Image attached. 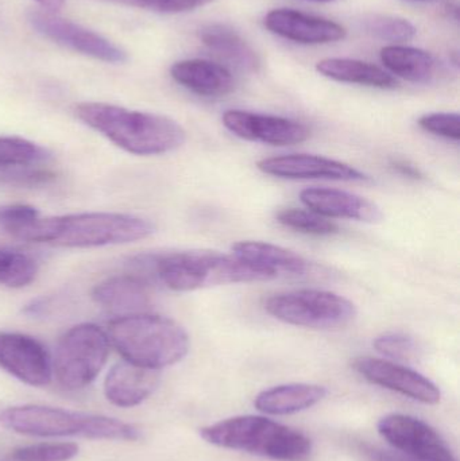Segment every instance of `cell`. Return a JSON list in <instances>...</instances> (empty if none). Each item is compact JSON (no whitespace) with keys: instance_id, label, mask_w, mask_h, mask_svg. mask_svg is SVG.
<instances>
[{"instance_id":"4316f807","label":"cell","mask_w":460,"mask_h":461,"mask_svg":"<svg viewBox=\"0 0 460 461\" xmlns=\"http://www.w3.org/2000/svg\"><path fill=\"white\" fill-rule=\"evenodd\" d=\"M277 221L288 229L308 233V235L329 236L339 232V227L334 221L311 210L288 208L278 212Z\"/></svg>"},{"instance_id":"6da1fadb","label":"cell","mask_w":460,"mask_h":461,"mask_svg":"<svg viewBox=\"0 0 460 461\" xmlns=\"http://www.w3.org/2000/svg\"><path fill=\"white\" fill-rule=\"evenodd\" d=\"M156 232L149 219L129 213L84 212L32 219L11 236L32 243L68 249L134 243Z\"/></svg>"},{"instance_id":"52a82bcc","label":"cell","mask_w":460,"mask_h":461,"mask_svg":"<svg viewBox=\"0 0 460 461\" xmlns=\"http://www.w3.org/2000/svg\"><path fill=\"white\" fill-rule=\"evenodd\" d=\"M110 355L107 332L95 324L70 328L57 344L53 374L62 389L88 387L99 375Z\"/></svg>"},{"instance_id":"8992f818","label":"cell","mask_w":460,"mask_h":461,"mask_svg":"<svg viewBox=\"0 0 460 461\" xmlns=\"http://www.w3.org/2000/svg\"><path fill=\"white\" fill-rule=\"evenodd\" d=\"M0 425L11 432L35 438H84L92 440L137 441L134 425L96 414L41 405L13 406L0 411Z\"/></svg>"},{"instance_id":"5b68a950","label":"cell","mask_w":460,"mask_h":461,"mask_svg":"<svg viewBox=\"0 0 460 461\" xmlns=\"http://www.w3.org/2000/svg\"><path fill=\"white\" fill-rule=\"evenodd\" d=\"M200 436L218 448L275 461H305L312 454V441L308 436L262 416L221 420L200 429Z\"/></svg>"},{"instance_id":"484cf974","label":"cell","mask_w":460,"mask_h":461,"mask_svg":"<svg viewBox=\"0 0 460 461\" xmlns=\"http://www.w3.org/2000/svg\"><path fill=\"white\" fill-rule=\"evenodd\" d=\"M37 274L34 258L19 249L0 247V285L21 289L32 284Z\"/></svg>"},{"instance_id":"4fadbf2b","label":"cell","mask_w":460,"mask_h":461,"mask_svg":"<svg viewBox=\"0 0 460 461\" xmlns=\"http://www.w3.org/2000/svg\"><path fill=\"white\" fill-rule=\"evenodd\" d=\"M224 127L237 137L250 142L270 146H293L305 142L311 131L305 124L293 119L264 115L243 110H229L223 113Z\"/></svg>"},{"instance_id":"d6986e66","label":"cell","mask_w":460,"mask_h":461,"mask_svg":"<svg viewBox=\"0 0 460 461\" xmlns=\"http://www.w3.org/2000/svg\"><path fill=\"white\" fill-rule=\"evenodd\" d=\"M173 80L204 97L226 96L234 89V77L223 65L194 59L176 62L170 69Z\"/></svg>"},{"instance_id":"d4e9b609","label":"cell","mask_w":460,"mask_h":461,"mask_svg":"<svg viewBox=\"0 0 460 461\" xmlns=\"http://www.w3.org/2000/svg\"><path fill=\"white\" fill-rule=\"evenodd\" d=\"M51 158L48 149L19 137H0V172L35 167Z\"/></svg>"},{"instance_id":"f1b7e54d","label":"cell","mask_w":460,"mask_h":461,"mask_svg":"<svg viewBox=\"0 0 460 461\" xmlns=\"http://www.w3.org/2000/svg\"><path fill=\"white\" fill-rule=\"evenodd\" d=\"M78 455L73 443H41L21 447L0 457V461H70Z\"/></svg>"},{"instance_id":"d6a6232c","label":"cell","mask_w":460,"mask_h":461,"mask_svg":"<svg viewBox=\"0 0 460 461\" xmlns=\"http://www.w3.org/2000/svg\"><path fill=\"white\" fill-rule=\"evenodd\" d=\"M40 216V211L32 205L8 204L0 205V230L3 232L11 233L21 229L24 224L32 221V219Z\"/></svg>"},{"instance_id":"9a60e30c","label":"cell","mask_w":460,"mask_h":461,"mask_svg":"<svg viewBox=\"0 0 460 461\" xmlns=\"http://www.w3.org/2000/svg\"><path fill=\"white\" fill-rule=\"evenodd\" d=\"M265 26L273 34L302 45H326L345 40L342 24L292 8H277L265 16Z\"/></svg>"},{"instance_id":"7a4b0ae2","label":"cell","mask_w":460,"mask_h":461,"mask_svg":"<svg viewBox=\"0 0 460 461\" xmlns=\"http://www.w3.org/2000/svg\"><path fill=\"white\" fill-rule=\"evenodd\" d=\"M75 115L113 145L135 156L170 153L186 140L185 130L167 116L107 103H80L76 105Z\"/></svg>"},{"instance_id":"30bf717a","label":"cell","mask_w":460,"mask_h":461,"mask_svg":"<svg viewBox=\"0 0 460 461\" xmlns=\"http://www.w3.org/2000/svg\"><path fill=\"white\" fill-rule=\"evenodd\" d=\"M29 22L43 37L84 56L110 64H122L126 61V53L107 38L75 22L54 15L53 13L32 11L29 14Z\"/></svg>"},{"instance_id":"8d00e7d4","label":"cell","mask_w":460,"mask_h":461,"mask_svg":"<svg viewBox=\"0 0 460 461\" xmlns=\"http://www.w3.org/2000/svg\"><path fill=\"white\" fill-rule=\"evenodd\" d=\"M308 2L329 3V2H334V0H308Z\"/></svg>"},{"instance_id":"1f68e13d","label":"cell","mask_w":460,"mask_h":461,"mask_svg":"<svg viewBox=\"0 0 460 461\" xmlns=\"http://www.w3.org/2000/svg\"><path fill=\"white\" fill-rule=\"evenodd\" d=\"M419 126L446 140H460V116L456 113H427L419 119Z\"/></svg>"},{"instance_id":"ffe728a7","label":"cell","mask_w":460,"mask_h":461,"mask_svg":"<svg viewBox=\"0 0 460 461\" xmlns=\"http://www.w3.org/2000/svg\"><path fill=\"white\" fill-rule=\"evenodd\" d=\"M232 252L248 265L269 271L275 278L280 274L302 276L311 267L310 262L302 255L266 241H238L232 246Z\"/></svg>"},{"instance_id":"5bb4252c","label":"cell","mask_w":460,"mask_h":461,"mask_svg":"<svg viewBox=\"0 0 460 461\" xmlns=\"http://www.w3.org/2000/svg\"><path fill=\"white\" fill-rule=\"evenodd\" d=\"M265 175L285 180L366 181L365 173L356 167L326 157L312 154H288L265 158L257 164Z\"/></svg>"},{"instance_id":"9c48e42d","label":"cell","mask_w":460,"mask_h":461,"mask_svg":"<svg viewBox=\"0 0 460 461\" xmlns=\"http://www.w3.org/2000/svg\"><path fill=\"white\" fill-rule=\"evenodd\" d=\"M378 433L393 448L420 461H458L445 438L427 422L405 414H388L377 425Z\"/></svg>"},{"instance_id":"ba28073f","label":"cell","mask_w":460,"mask_h":461,"mask_svg":"<svg viewBox=\"0 0 460 461\" xmlns=\"http://www.w3.org/2000/svg\"><path fill=\"white\" fill-rule=\"evenodd\" d=\"M270 316L311 330H339L350 324L356 308L350 300L324 290L302 289L272 295L265 303Z\"/></svg>"},{"instance_id":"8fae6325","label":"cell","mask_w":460,"mask_h":461,"mask_svg":"<svg viewBox=\"0 0 460 461\" xmlns=\"http://www.w3.org/2000/svg\"><path fill=\"white\" fill-rule=\"evenodd\" d=\"M0 368L29 386H48L53 378L48 349L23 333L0 332Z\"/></svg>"},{"instance_id":"e575fe53","label":"cell","mask_w":460,"mask_h":461,"mask_svg":"<svg viewBox=\"0 0 460 461\" xmlns=\"http://www.w3.org/2000/svg\"><path fill=\"white\" fill-rule=\"evenodd\" d=\"M65 0H37L38 5L49 13L59 10L64 5Z\"/></svg>"},{"instance_id":"f546056e","label":"cell","mask_w":460,"mask_h":461,"mask_svg":"<svg viewBox=\"0 0 460 461\" xmlns=\"http://www.w3.org/2000/svg\"><path fill=\"white\" fill-rule=\"evenodd\" d=\"M374 348L383 357L399 362H410L419 355L418 341L405 333H383L374 340Z\"/></svg>"},{"instance_id":"4dcf8cb0","label":"cell","mask_w":460,"mask_h":461,"mask_svg":"<svg viewBox=\"0 0 460 461\" xmlns=\"http://www.w3.org/2000/svg\"><path fill=\"white\" fill-rule=\"evenodd\" d=\"M100 2L115 3V5H129V7L156 11V13L177 14L203 7L215 0H100Z\"/></svg>"},{"instance_id":"7402d4cb","label":"cell","mask_w":460,"mask_h":461,"mask_svg":"<svg viewBox=\"0 0 460 461\" xmlns=\"http://www.w3.org/2000/svg\"><path fill=\"white\" fill-rule=\"evenodd\" d=\"M202 42L215 56L232 67L245 72H256L259 68V59L254 49L226 24H208L199 32Z\"/></svg>"},{"instance_id":"cb8c5ba5","label":"cell","mask_w":460,"mask_h":461,"mask_svg":"<svg viewBox=\"0 0 460 461\" xmlns=\"http://www.w3.org/2000/svg\"><path fill=\"white\" fill-rule=\"evenodd\" d=\"M381 61L393 75L410 83H429L437 72V61L431 53L410 46H385L381 50Z\"/></svg>"},{"instance_id":"2e32d148","label":"cell","mask_w":460,"mask_h":461,"mask_svg":"<svg viewBox=\"0 0 460 461\" xmlns=\"http://www.w3.org/2000/svg\"><path fill=\"white\" fill-rule=\"evenodd\" d=\"M308 210L331 219H348L364 223H380L383 211L365 197L329 188H308L300 194Z\"/></svg>"},{"instance_id":"7c38bea8","label":"cell","mask_w":460,"mask_h":461,"mask_svg":"<svg viewBox=\"0 0 460 461\" xmlns=\"http://www.w3.org/2000/svg\"><path fill=\"white\" fill-rule=\"evenodd\" d=\"M353 368L370 384L399 393L424 405H437L442 400V393L434 382L418 371L392 360L356 357Z\"/></svg>"},{"instance_id":"603a6c76","label":"cell","mask_w":460,"mask_h":461,"mask_svg":"<svg viewBox=\"0 0 460 461\" xmlns=\"http://www.w3.org/2000/svg\"><path fill=\"white\" fill-rule=\"evenodd\" d=\"M316 69L324 77L339 83L358 84L372 88L394 89L396 78L370 62L353 59H326L316 65Z\"/></svg>"},{"instance_id":"44dd1931","label":"cell","mask_w":460,"mask_h":461,"mask_svg":"<svg viewBox=\"0 0 460 461\" xmlns=\"http://www.w3.org/2000/svg\"><path fill=\"white\" fill-rule=\"evenodd\" d=\"M326 397V387L319 384H281L259 393L254 406L257 411L270 416H289L313 408Z\"/></svg>"},{"instance_id":"83f0119b","label":"cell","mask_w":460,"mask_h":461,"mask_svg":"<svg viewBox=\"0 0 460 461\" xmlns=\"http://www.w3.org/2000/svg\"><path fill=\"white\" fill-rule=\"evenodd\" d=\"M364 29L378 40L389 42H408L416 35V27L408 19L400 16L374 14L364 21Z\"/></svg>"},{"instance_id":"ac0fdd59","label":"cell","mask_w":460,"mask_h":461,"mask_svg":"<svg viewBox=\"0 0 460 461\" xmlns=\"http://www.w3.org/2000/svg\"><path fill=\"white\" fill-rule=\"evenodd\" d=\"M92 297L103 308L121 316L145 313L151 305V287L145 276L121 274L97 284Z\"/></svg>"},{"instance_id":"e0dca14e","label":"cell","mask_w":460,"mask_h":461,"mask_svg":"<svg viewBox=\"0 0 460 461\" xmlns=\"http://www.w3.org/2000/svg\"><path fill=\"white\" fill-rule=\"evenodd\" d=\"M158 384V371L123 360L108 371L104 379V395L118 408H134L145 402Z\"/></svg>"},{"instance_id":"3957f363","label":"cell","mask_w":460,"mask_h":461,"mask_svg":"<svg viewBox=\"0 0 460 461\" xmlns=\"http://www.w3.org/2000/svg\"><path fill=\"white\" fill-rule=\"evenodd\" d=\"M134 265L156 276L167 289L192 292L221 285L275 279L269 271L254 267L232 255L213 251H178L140 255Z\"/></svg>"},{"instance_id":"d590c367","label":"cell","mask_w":460,"mask_h":461,"mask_svg":"<svg viewBox=\"0 0 460 461\" xmlns=\"http://www.w3.org/2000/svg\"><path fill=\"white\" fill-rule=\"evenodd\" d=\"M404 2H410V3H427V2H432V0H404Z\"/></svg>"},{"instance_id":"836d02e7","label":"cell","mask_w":460,"mask_h":461,"mask_svg":"<svg viewBox=\"0 0 460 461\" xmlns=\"http://www.w3.org/2000/svg\"><path fill=\"white\" fill-rule=\"evenodd\" d=\"M391 167L400 175L405 176V177L413 178V180H421L423 178V173L420 172V169L415 167V165L410 164V162L405 161V159H393L391 162Z\"/></svg>"},{"instance_id":"277c9868","label":"cell","mask_w":460,"mask_h":461,"mask_svg":"<svg viewBox=\"0 0 460 461\" xmlns=\"http://www.w3.org/2000/svg\"><path fill=\"white\" fill-rule=\"evenodd\" d=\"M107 335L124 360L154 371L181 362L191 347L188 333L175 320L146 312L113 320Z\"/></svg>"}]
</instances>
